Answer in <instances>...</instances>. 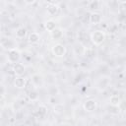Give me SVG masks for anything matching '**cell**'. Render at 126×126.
<instances>
[{
    "label": "cell",
    "instance_id": "8",
    "mask_svg": "<svg viewBox=\"0 0 126 126\" xmlns=\"http://www.w3.org/2000/svg\"><path fill=\"white\" fill-rule=\"evenodd\" d=\"M14 85L17 87V88H24L25 87V85H26V80H25V78H23L22 76L21 77H17L16 79H15V81H14Z\"/></svg>",
    "mask_w": 126,
    "mask_h": 126
},
{
    "label": "cell",
    "instance_id": "11",
    "mask_svg": "<svg viewBox=\"0 0 126 126\" xmlns=\"http://www.w3.org/2000/svg\"><path fill=\"white\" fill-rule=\"evenodd\" d=\"M26 33H27V30L24 27H21L16 31V35H17V37H20V38L24 37L26 35Z\"/></svg>",
    "mask_w": 126,
    "mask_h": 126
},
{
    "label": "cell",
    "instance_id": "12",
    "mask_svg": "<svg viewBox=\"0 0 126 126\" xmlns=\"http://www.w3.org/2000/svg\"><path fill=\"white\" fill-rule=\"evenodd\" d=\"M51 36L54 39H58V38H60L62 36V32L60 30H58V29H55L54 31L51 32Z\"/></svg>",
    "mask_w": 126,
    "mask_h": 126
},
{
    "label": "cell",
    "instance_id": "4",
    "mask_svg": "<svg viewBox=\"0 0 126 126\" xmlns=\"http://www.w3.org/2000/svg\"><path fill=\"white\" fill-rule=\"evenodd\" d=\"M84 108H85L86 111H89V112L94 111V110L96 108V102H95V100H94V99H89V100H87V101L84 103Z\"/></svg>",
    "mask_w": 126,
    "mask_h": 126
},
{
    "label": "cell",
    "instance_id": "6",
    "mask_svg": "<svg viewBox=\"0 0 126 126\" xmlns=\"http://www.w3.org/2000/svg\"><path fill=\"white\" fill-rule=\"evenodd\" d=\"M47 13L50 15V16H55L59 13V7L56 5V4H52L50 3L48 6H47Z\"/></svg>",
    "mask_w": 126,
    "mask_h": 126
},
{
    "label": "cell",
    "instance_id": "1",
    "mask_svg": "<svg viewBox=\"0 0 126 126\" xmlns=\"http://www.w3.org/2000/svg\"><path fill=\"white\" fill-rule=\"evenodd\" d=\"M91 39L94 44H100L105 39V33L101 31H95L94 32L92 33Z\"/></svg>",
    "mask_w": 126,
    "mask_h": 126
},
{
    "label": "cell",
    "instance_id": "7",
    "mask_svg": "<svg viewBox=\"0 0 126 126\" xmlns=\"http://www.w3.org/2000/svg\"><path fill=\"white\" fill-rule=\"evenodd\" d=\"M100 21H101L100 14L95 13V12L91 14V16H90V22L92 24H98V23H100Z\"/></svg>",
    "mask_w": 126,
    "mask_h": 126
},
{
    "label": "cell",
    "instance_id": "14",
    "mask_svg": "<svg viewBox=\"0 0 126 126\" xmlns=\"http://www.w3.org/2000/svg\"><path fill=\"white\" fill-rule=\"evenodd\" d=\"M29 96H30V98H31L32 100H35V99L38 97V94H37L36 92H31L30 94H29Z\"/></svg>",
    "mask_w": 126,
    "mask_h": 126
},
{
    "label": "cell",
    "instance_id": "10",
    "mask_svg": "<svg viewBox=\"0 0 126 126\" xmlns=\"http://www.w3.org/2000/svg\"><path fill=\"white\" fill-rule=\"evenodd\" d=\"M45 29L48 31V32H52V31H54L55 29H56V26H55V22L54 21H52V20H49V21H47L46 23H45Z\"/></svg>",
    "mask_w": 126,
    "mask_h": 126
},
{
    "label": "cell",
    "instance_id": "3",
    "mask_svg": "<svg viewBox=\"0 0 126 126\" xmlns=\"http://www.w3.org/2000/svg\"><path fill=\"white\" fill-rule=\"evenodd\" d=\"M52 53L57 56V57H61L63 55H65L66 53V49L64 47V45L58 43V44H55L53 47H52Z\"/></svg>",
    "mask_w": 126,
    "mask_h": 126
},
{
    "label": "cell",
    "instance_id": "13",
    "mask_svg": "<svg viewBox=\"0 0 126 126\" xmlns=\"http://www.w3.org/2000/svg\"><path fill=\"white\" fill-rule=\"evenodd\" d=\"M110 103L113 105V106H118L119 103H120V98L118 95H112L110 97Z\"/></svg>",
    "mask_w": 126,
    "mask_h": 126
},
{
    "label": "cell",
    "instance_id": "9",
    "mask_svg": "<svg viewBox=\"0 0 126 126\" xmlns=\"http://www.w3.org/2000/svg\"><path fill=\"white\" fill-rule=\"evenodd\" d=\"M29 41L32 43H36L39 41V34L37 32H32L29 35Z\"/></svg>",
    "mask_w": 126,
    "mask_h": 126
},
{
    "label": "cell",
    "instance_id": "15",
    "mask_svg": "<svg viewBox=\"0 0 126 126\" xmlns=\"http://www.w3.org/2000/svg\"><path fill=\"white\" fill-rule=\"evenodd\" d=\"M4 101H5V96H4V94H0V105L3 104Z\"/></svg>",
    "mask_w": 126,
    "mask_h": 126
},
{
    "label": "cell",
    "instance_id": "5",
    "mask_svg": "<svg viewBox=\"0 0 126 126\" xmlns=\"http://www.w3.org/2000/svg\"><path fill=\"white\" fill-rule=\"evenodd\" d=\"M13 70H14V73L18 76V77H21L24 73H25V66L22 64V63H16L15 65H14V68H13Z\"/></svg>",
    "mask_w": 126,
    "mask_h": 126
},
{
    "label": "cell",
    "instance_id": "2",
    "mask_svg": "<svg viewBox=\"0 0 126 126\" xmlns=\"http://www.w3.org/2000/svg\"><path fill=\"white\" fill-rule=\"evenodd\" d=\"M20 57H21V54H20L19 50H17L16 48H13V49L9 50V52H8V57H7V58H8V61H9L10 63H14V64L18 63Z\"/></svg>",
    "mask_w": 126,
    "mask_h": 126
}]
</instances>
